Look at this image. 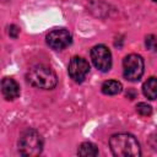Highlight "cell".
Instances as JSON below:
<instances>
[{
	"instance_id": "8fae6325",
	"label": "cell",
	"mask_w": 157,
	"mask_h": 157,
	"mask_svg": "<svg viewBox=\"0 0 157 157\" xmlns=\"http://www.w3.org/2000/svg\"><path fill=\"white\" fill-rule=\"evenodd\" d=\"M77 153L80 156H83V157H92V156L98 155V148L92 142H83V144L80 145V147L77 150Z\"/></svg>"
},
{
	"instance_id": "7a4b0ae2",
	"label": "cell",
	"mask_w": 157,
	"mask_h": 157,
	"mask_svg": "<svg viewBox=\"0 0 157 157\" xmlns=\"http://www.w3.org/2000/svg\"><path fill=\"white\" fill-rule=\"evenodd\" d=\"M26 78L29 82V85L42 90H53L58 83V77L55 72L45 65L32 66L28 70Z\"/></svg>"
},
{
	"instance_id": "6da1fadb",
	"label": "cell",
	"mask_w": 157,
	"mask_h": 157,
	"mask_svg": "<svg viewBox=\"0 0 157 157\" xmlns=\"http://www.w3.org/2000/svg\"><path fill=\"white\" fill-rule=\"evenodd\" d=\"M109 146L113 155L118 157H137L141 155L137 140L130 134L113 135L109 139Z\"/></svg>"
},
{
	"instance_id": "277c9868",
	"label": "cell",
	"mask_w": 157,
	"mask_h": 157,
	"mask_svg": "<svg viewBox=\"0 0 157 157\" xmlns=\"http://www.w3.org/2000/svg\"><path fill=\"white\" fill-rule=\"evenodd\" d=\"M144 74V59L137 54H129L123 60V75L128 81H139Z\"/></svg>"
},
{
	"instance_id": "2e32d148",
	"label": "cell",
	"mask_w": 157,
	"mask_h": 157,
	"mask_svg": "<svg viewBox=\"0 0 157 157\" xmlns=\"http://www.w3.org/2000/svg\"><path fill=\"white\" fill-rule=\"evenodd\" d=\"M152 1H155V2H157V0H152Z\"/></svg>"
},
{
	"instance_id": "9c48e42d",
	"label": "cell",
	"mask_w": 157,
	"mask_h": 157,
	"mask_svg": "<svg viewBox=\"0 0 157 157\" xmlns=\"http://www.w3.org/2000/svg\"><path fill=\"white\" fill-rule=\"evenodd\" d=\"M142 92L148 99L157 98V77H150L142 85Z\"/></svg>"
},
{
	"instance_id": "3957f363",
	"label": "cell",
	"mask_w": 157,
	"mask_h": 157,
	"mask_svg": "<svg viewBox=\"0 0 157 157\" xmlns=\"http://www.w3.org/2000/svg\"><path fill=\"white\" fill-rule=\"evenodd\" d=\"M43 140L38 131L33 129L25 130L18 140V151L22 156L36 157L42 153Z\"/></svg>"
},
{
	"instance_id": "4fadbf2b",
	"label": "cell",
	"mask_w": 157,
	"mask_h": 157,
	"mask_svg": "<svg viewBox=\"0 0 157 157\" xmlns=\"http://www.w3.org/2000/svg\"><path fill=\"white\" fill-rule=\"evenodd\" d=\"M145 45L148 50L156 52L157 50V37L155 34H148L145 38Z\"/></svg>"
},
{
	"instance_id": "ba28073f",
	"label": "cell",
	"mask_w": 157,
	"mask_h": 157,
	"mask_svg": "<svg viewBox=\"0 0 157 157\" xmlns=\"http://www.w3.org/2000/svg\"><path fill=\"white\" fill-rule=\"evenodd\" d=\"M1 92L5 99L13 101L20 96V86L11 77H4L1 81Z\"/></svg>"
},
{
	"instance_id": "5b68a950",
	"label": "cell",
	"mask_w": 157,
	"mask_h": 157,
	"mask_svg": "<svg viewBox=\"0 0 157 157\" xmlns=\"http://www.w3.org/2000/svg\"><path fill=\"white\" fill-rule=\"evenodd\" d=\"M91 59L94 66L103 72L108 71L112 66V53L103 44L94 45L91 49Z\"/></svg>"
},
{
	"instance_id": "30bf717a",
	"label": "cell",
	"mask_w": 157,
	"mask_h": 157,
	"mask_svg": "<svg viewBox=\"0 0 157 157\" xmlns=\"http://www.w3.org/2000/svg\"><path fill=\"white\" fill-rule=\"evenodd\" d=\"M123 90V86L119 81H115V80H108V81H104L103 85H102V92L104 94H108V96H114V94H118L120 93Z\"/></svg>"
},
{
	"instance_id": "7c38bea8",
	"label": "cell",
	"mask_w": 157,
	"mask_h": 157,
	"mask_svg": "<svg viewBox=\"0 0 157 157\" xmlns=\"http://www.w3.org/2000/svg\"><path fill=\"white\" fill-rule=\"evenodd\" d=\"M136 112L140 115H142V117H147V115H150L152 113V108H151L150 104L141 102V103H137L136 104Z\"/></svg>"
},
{
	"instance_id": "52a82bcc",
	"label": "cell",
	"mask_w": 157,
	"mask_h": 157,
	"mask_svg": "<svg viewBox=\"0 0 157 157\" xmlns=\"http://www.w3.org/2000/svg\"><path fill=\"white\" fill-rule=\"evenodd\" d=\"M88 71H90V64L86 59L81 56H74L70 60L67 72H69V76L75 82H78V83L82 82L86 78Z\"/></svg>"
},
{
	"instance_id": "5bb4252c",
	"label": "cell",
	"mask_w": 157,
	"mask_h": 157,
	"mask_svg": "<svg viewBox=\"0 0 157 157\" xmlns=\"http://www.w3.org/2000/svg\"><path fill=\"white\" fill-rule=\"evenodd\" d=\"M18 33H20V28H18L17 26L11 25V26L9 27V34H10V37L17 38V37H18Z\"/></svg>"
},
{
	"instance_id": "8992f818",
	"label": "cell",
	"mask_w": 157,
	"mask_h": 157,
	"mask_svg": "<svg viewBox=\"0 0 157 157\" xmlns=\"http://www.w3.org/2000/svg\"><path fill=\"white\" fill-rule=\"evenodd\" d=\"M47 44L55 50H61L64 48H66L67 45L71 44L72 37L70 34V32L65 28H56L53 29L52 32H49L47 34Z\"/></svg>"
},
{
	"instance_id": "9a60e30c",
	"label": "cell",
	"mask_w": 157,
	"mask_h": 157,
	"mask_svg": "<svg viewBox=\"0 0 157 157\" xmlns=\"http://www.w3.org/2000/svg\"><path fill=\"white\" fill-rule=\"evenodd\" d=\"M150 144H151V146L153 147V150L157 151V134H156L155 136H151V139H150Z\"/></svg>"
}]
</instances>
